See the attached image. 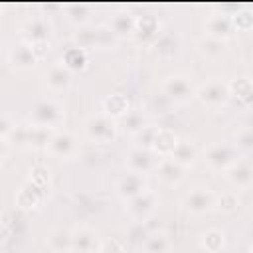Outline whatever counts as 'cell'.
<instances>
[{"instance_id":"6da1fadb","label":"cell","mask_w":253,"mask_h":253,"mask_svg":"<svg viewBox=\"0 0 253 253\" xmlns=\"http://www.w3.org/2000/svg\"><path fill=\"white\" fill-rule=\"evenodd\" d=\"M65 121V111L63 105L55 99H42L32 107L30 113V125L45 128V130H59V126Z\"/></svg>"},{"instance_id":"7a4b0ae2","label":"cell","mask_w":253,"mask_h":253,"mask_svg":"<svg viewBox=\"0 0 253 253\" xmlns=\"http://www.w3.org/2000/svg\"><path fill=\"white\" fill-rule=\"evenodd\" d=\"M83 132H85L87 140H91L95 144H111L119 136V123L103 113H97V115H91L85 119Z\"/></svg>"},{"instance_id":"3957f363","label":"cell","mask_w":253,"mask_h":253,"mask_svg":"<svg viewBox=\"0 0 253 253\" xmlns=\"http://www.w3.org/2000/svg\"><path fill=\"white\" fill-rule=\"evenodd\" d=\"M229 83L219 77H211L196 89V99L208 109H221L229 101Z\"/></svg>"},{"instance_id":"277c9868","label":"cell","mask_w":253,"mask_h":253,"mask_svg":"<svg viewBox=\"0 0 253 253\" xmlns=\"http://www.w3.org/2000/svg\"><path fill=\"white\" fill-rule=\"evenodd\" d=\"M196 89L198 87L192 83V77L186 73H172L162 81V93L174 103H184L196 97Z\"/></svg>"},{"instance_id":"5b68a950","label":"cell","mask_w":253,"mask_h":253,"mask_svg":"<svg viewBox=\"0 0 253 253\" xmlns=\"http://www.w3.org/2000/svg\"><path fill=\"white\" fill-rule=\"evenodd\" d=\"M156 208H158V194H156L154 190H150V188H148L146 192L138 194L136 198L125 202V211H126L136 223H142V221H146L148 217H152L154 211H156Z\"/></svg>"},{"instance_id":"8992f818","label":"cell","mask_w":253,"mask_h":253,"mask_svg":"<svg viewBox=\"0 0 253 253\" xmlns=\"http://www.w3.org/2000/svg\"><path fill=\"white\" fill-rule=\"evenodd\" d=\"M215 198L217 196L208 186H196L182 198V206L188 213L202 215V213H208L215 208Z\"/></svg>"},{"instance_id":"52a82bcc","label":"cell","mask_w":253,"mask_h":253,"mask_svg":"<svg viewBox=\"0 0 253 253\" xmlns=\"http://www.w3.org/2000/svg\"><path fill=\"white\" fill-rule=\"evenodd\" d=\"M45 152L51 154L53 158H61V160L71 158L77 152V138H75V134L71 130H63V128L51 132V136H49V140L45 144Z\"/></svg>"},{"instance_id":"ba28073f","label":"cell","mask_w":253,"mask_h":253,"mask_svg":"<svg viewBox=\"0 0 253 253\" xmlns=\"http://www.w3.org/2000/svg\"><path fill=\"white\" fill-rule=\"evenodd\" d=\"M158 160H160V158H158L152 150H144V148L132 146V148L126 152V156H125V166H126L128 172H136V174L146 176V174H150V172L156 170Z\"/></svg>"},{"instance_id":"9c48e42d","label":"cell","mask_w":253,"mask_h":253,"mask_svg":"<svg viewBox=\"0 0 253 253\" xmlns=\"http://www.w3.org/2000/svg\"><path fill=\"white\" fill-rule=\"evenodd\" d=\"M146 190H148L146 176L136 174V172H128V170H126V174H123V176L117 180V184H115V192H117V196H119L123 202H128V200L136 198L138 194H142V192H146Z\"/></svg>"},{"instance_id":"30bf717a","label":"cell","mask_w":253,"mask_h":253,"mask_svg":"<svg viewBox=\"0 0 253 253\" xmlns=\"http://www.w3.org/2000/svg\"><path fill=\"white\" fill-rule=\"evenodd\" d=\"M99 233L87 225H77L71 229V253H97Z\"/></svg>"},{"instance_id":"8fae6325","label":"cell","mask_w":253,"mask_h":253,"mask_svg":"<svg viewBox=\"0 0 253 253\" xmlns=\"http://www.w3.org/2000/svg\"><path fill=\"white\" fill-rule=\"evenodd\" d=\"M204 30H206V36L215 38V40H221V42L231 40L233 34H235V28H233V22H231L229 14H223V12L210 14L206 18Z\"/></svg>"},{"instance_id":"7c38bea8","label":"cell","mask_w":253,"mask_h":253,"mask_svg":"<svg viewBox=\"0 0 253 253\" xmlns=\"http://www.w3.org/2000/svg\"><path fill=\"white\" fill-rule=\"evenodd\" d=\"M223 178L235 188H249L253 184V160L237 158L231 166L223 170Z\"/></svg>"},{"instance_id":"4fadbf2b","label":"cell","mask_w":253,"mask_h":253,"mask_svg":"<svg viewBox=\"0 0 253 253\" xmlns=\"http://www.w3.org/2000/svg\"><path fill=\"white\" fill-rule=\"evenodd\" d=\"M204 160L213 168V170H219L223 172L227 166H231L237 158H235V148L225 144V142H215L211 146L206 148L204 152Z\"/></svg>"},{"instance_id":"5bb4252c","label":"cell","mask_w":253,"mask_h":253,"mask_svg":"<svg viewBox=\"0 0 253 253\" xmlns=\"http://www.w3.org/2000/svg\"><path fill=\"white\" fill-rule=\"evenodd\" d=\"M49 34H51V24L45 16H32L20 26V36L28 43L38 40H49Z\"/></svg>"},{"instance_id":"9a60e30c","label":"cell","mask_w":253,"mask_h":253,"mask_svg":"<svg viewBox=\"0 0 253 253\" xmlns=\"http://www.w3.org/2000/svg\"><path fill=\"white\" fill-rule=\"evenodd\" d=\"M186 166H182V164H178L174 158H160L158 160V166H156V170H154V174H156V178L162 182V184H166V186H178L184 178H186Z\"/></svg>"},{"instance_id":"2e32d148","label":"cell","mask_w":253,"mask_h":253,"mask_svg":"<svg viewBox=\"0 0 253 253\" xmlns=\"http://www.w3.org/2000/svg\"><path fill=\"white\" fill-rule=\"evenodd\" d=\"M8 63H10L14 69L28 71V69H34V67H36L38 57L34 55L32 45H30L28 42H18V43L8 51Z\"/></svg>"},{"instance_id":"e0dca14e","label":"cell","mask_w":253,"mask_h":253,"mask_svg":"<svg viewBox=\"0 0 253 253\" xmlns=\"http://www.w3.org/2000/svg\"><path fill=\"white\" fill-rule=\"evenodd\" d=\"M130 111H132L130 109V101L123 93H111V95L103 97V101H101V113L111 117V119H115L117 123L123 117H126Z\"/></svg>"},{"instance_id":"ac0fdd59","label":"cell","mask_w":253,"mask_h":253,"mask_svg":"<svg viewBox=\"0 0 253 253\" xmlns=\"http://www.w3.org/2000/svg\"><path fill=\"white\" fill-rule=\"evenodd\" d=\"M71 81H73V73H71L61 61L53 63V65L45 71V83H47L49 91H53V93H63V91H67V89L71 87Z\"/></svg>"},{"instance_id":"d6986e66","label":"cell","mask_w":253,"mask_h":253,"mask_svg":"<svg viewBox=\"0 0 253 253\" xmlns=\"http://www.w3.org/2000/svg\"><path fill=\"white\" fill-rule=\"evenodd\" d=\"M117 38H128L134 36V28H136V16L130 14L128 10H119L111 16L109 24H107Z\"/></svg>"},{"instance_id":"ffe728a7","label":"cell","mask_w":253,"mask_h":253,"mask_svg":"<svg viewBox=\"0 0 253 253\" xmlns=\"http://www.w3.org/2000/svg\"><path fill=\"white\" fill-rule=\"evenodd\" d=\"M178 140H180V136L172 128H158V132L154 136V142H152V152L158 158H168L174 152Z\"/></svg>"},{"instance_id":"44dd1931","label":"cell","mask_w":253,"mask_h":253,"mask_svg":"<svg viewBox=\"0 0 253 253\" xmlns=\"http://www.w3.org/2000/svg\"><path fill=\"white\" fill-rule=\"evenodd\" d=\"M71 73H79V71H85L87 65H89V51L87 49H81L77 45H71L63 51L61 59H59Z\"/></svg>"},{"instance_id":"7402d4cb","label":"cell","mask_w":253,"mask_h":253,"mask_svg":"<svg viewBox=\"0 0 253 253\" xmlns=\"http://www.w3.org/2000/svg\"><path fill=\"white\" fill-rule=\"evenodd\" d=\"M160 32V20L156 14L152 12H144L140 16H136V28H134V38L138 40H150L154 36H158Z\"/></svg>"},{"instance_id":"603a6c76","label":"cell","mask_w":253,"mask_h":253,"mask_svg":"<svg viewBox=\"0 0 253 253\" xmlns=\"http://www.w3.org/2000/svg\"><path fill=\"white\" fill-rule=\"evenodd\" d=\"M42 198H43V192H42V190H38V188L26 184V186H22V188L16 192L14 204H16V208H20L22 211H32V210H36V208L40 206Z\"/></svg>"},{"instance_id":"cb8c5ba5","label":"cell","mask_w":253,"mask_h":253,"mask_svg":"<svg viewBox=\"0 0 253 253\" xmlns=\"http://www.w3.org/2000/svg\"><path fill=\"white\" fill-rule=\"evenodd\" d=\"M140 253H172V239L164 231L148 233L140 245Z\"/></svg>"},{"instance_id":"d4e9b609","label":"cell","mask_w":253,"mask_h":253,"mask_svg":"<svg viewBox=\"0 0 253 253\" xmlns=\"http://www.w3.org/2000/svg\"><path fill=\"white\" fill-rule=\"evenodd\" d=\"M229 83V93L237 101H241L247 107H253V79L247 77H235Z\"/></svg>"},{"instance_id":"484cf974","label":"cell","mask_w":253,"mask_h":253,"mask_svg":"<svg viewBox=\"0 0 253 253\" xmlns=\"http://www.w3.org/2000/svg\"><path fill=\"white\" fill-rule=\"evenodd\" d=\"M170 158H174L178 164L190 168V166H194V162L198 160V148H196V144H194L192 140L180 138L178 144H176V148H174V152L170 154Z\"/></svg>"},{"instance_id":"4316f807","label":"cell","mask_w":253,"mask_h":253,"mask_svg":"<svg viewBox=\"0 0 253 253\" xmlns=\"http://www.w3.org/2000/svg\"><path fill=\"white\" fill-rule=\"evenodd\" d=\"M196 47H198V51L204 57H208V59H219L227 51V42H221V40H215V38H210V36H202L196 42Z\"/></svg>"},{"instance_id":"83f0119b","label":"cell","mask_w":253,"mask_h":253,"mask_svg":"<svg viewBox=\"0 0 253 253\" xmlns=\"http://www.w3.org/2000/svg\"><path fill=\"white\" fill-rule=\"evenodd\" d=\"M200 247L206 253H221L225 247V233L217 227H210L200 235Z\"/></svg>"},{"instance_id":"f1b7e54d","label":"cell","mask_w":253,"mask_h":253,"mask_svg":"<svg viewBox=\"0 0 253 253\" xmlns=\"http://www.w3.org/2000/svg\"><path fill=\"white\" fill-rule=\"evenodd\" d=\"M73 40V45L81 47V49H93V47H99V28H91V26H83V28H77L71 36Z\"/></svg>"},{"instance_id":"f546056e","label":"cell","mask_w":253,"mask_h":253,"mask_svg":"<svg viewBox=\"0 0 253 253\" xmlns=\"http://www.w3.org/2000/svg\"><path fill=\"white\" fill-rule=\"evenodd\" d=\"M47 247L53 253H71V229H51L47 233Z\"/></svg>"},{"instance_id":"4dcf8cb0","label":"cell","mask_w":253,"mask_h":253,"mask_svg":"<svg viewBox=\"0 0 253 253\" xmlns=\"http://www.w3.org/2000/svg\"><path fill=\"white\" fill-rule=\"evenodd\" d=\"M152 47H154V51H156L158 57H170L178 49V38L174 34H170V32H162V34L156 36Z\"/></svg>"},{"instance_id":"1f68e13d","label":"cell","mask_w":253,"mask_h":253,"mask_svg":"<svg viewBox=\"0 0 253 253\" xmlns=\"http://www.w3.org/2000/svg\"><path fill=\"white\" fill-rule=\"evenodd\" d=\"M49 180H51V170L45 164H34V166H30V170H28V184L30 186L45 192Z\"/></svg>"},{"instance_id":"d6a6232c","label":"cell","mask_w":253,"mask_h":253,"mask_svg":"<svg viewBox=\"0 0 253 253\" xmlns=\"http://www.w3.org/2000/svg\"><path fill=\"white\" fill-rule=\"evenodd\" d=\"M67 12V20L71 24H75L77 28H83V26H89V20H91V8L87 4H69L65 8Z\"/></svg>"},{"instance_id":"836d02e7","label":"cell","mask_w":253,"mask_h":253,"mask_svg":"<svg viewBox=\"0 0 253 253\" xmlns=\"http://www.w3.org/2000/svg\"><path fill=\"white\" fill-rule=\"evenodd\" d=\"M119 126H123L130 136H134V134L140 132L144 126H148V123H146V117H144L140 111H130L126 117L121 119Z\"/></svg>"},{"instance_id":"e575fe53","label":"cell","mask_w":253,"mask_h":253,"mask_svg":"<svg viewBox=\"0 0 253 253\" xmlns=\"http://www.w3.org/2000/svg\"><path fill=\"white\" fill-rule=\"evenodd\" d=\"M231 22H233V28L235 32H247V30H253V10L249 8H237L235 12L229 14Z\"/></svg>"},{"instance_id":"d590c367","label":"cell","mask_w":253,"mask_h":253,"mask_svg":"<svg viewBox=\"0 0 253 253\" xmlns=\"http://www.w3.org/2000/svg\"><path fill=\"white\" fill-rule=\"evenodd\" d=\"M158 128H160V126H156V125L144 126L140 132H136V134L132 136V146L144 148V150H152V142H154V136H156Z\"/></svg>"},{"instance_id":"8d00e7d4","label":"cell","mask_w":253,"mask_h":253,"mask_svg":"<svg viewBox=\"0 0 253 253\" xmlns=\"http://www.w3.org/2000/svg\"><path fill=\"white\" fill-rule=\"evenodd\" d=\"M241 206V202H239V196L235 194V192H221L217 198H215V210H219V211H223V213H233V211H237V208Z\"/></svg>"},{"instance_id":"74e56055","label":"cell","mask_w":253,"mask_h":253,"mask_svg":"<svg viewBox=\"0 0 253 253\" xmlns=\"http://www.w3.org/2000/svg\"><path fill=\"white\" fill-rule=\"evenodd\" d=\"M235 148L253 152V128L251 126H245L235 134Z\"/></svg>"},{"instance_id":"f35d334b","label":"cell","mask_w":253,"mask_h":253,"mask_svg":"<svg viewBox=\"0 0 253 253\" xmlns=\"http://www.w3.org/2000/svg\"><path fill=\"white\" fill-rule=\"evenodd\" d=\"M97 253H126L125 243L117 237H105L99 243V251Z\"/></svg>"},{"instance_id":"ab89813d","label":"cell","mask_w":253,"mask_h":253,"mask_svg":"<svg viewBox=\"0 0 253 253\" xmlns=\"http://www.w3.org/2000/svg\"><path fill=\"white\" fill-rule=\"evenodd\" d=\"M119 38L109 26H99V47H113Z\"/></svg>"},{"instance_id":"60d3db41","label":"cell","mask_w":253,"mask_h":253,"mask_svg":"<svg viewBox=\"0 0 253 253\" xmlns=\"http://www.w3.org/2000/svg\"><path fill=\"white\" fill-rule=\"evenodd\" d=\"M30 45H32V51H34V55L38 57V61L43 59V57H47V53L51 51L49 40H38V42H32Z\"/></svg>"},{"instance_id":"b9f144b4","label":"cell","mask_w":253,"mask_h":253,"mask_svg":"<svg viewBox=\"0 0 253 253\" xmlns=\"http://www.w3.org/2000/svg\"><path fill=\"white\" fill-rule=\"evenodd\" d=\"M14 128H16V123H12L8 115H2V119H0V138L10 140Z\"/></svg>"},{"instance_id":"7bdbcfd3","label":"cell","mask_w":253,"mask_h":253,"mask_svg":"<svg viewBox=\"0 0 253 253\" xmlns=\"http://www.w3.org/2000/svg\"><path fill=\"white\" fill-rule=\"evenodd\" d=\"M0 160H2V164L8 160V152H10V140H4V138H0Z\"/></svg>"},{"instance_id":"ee69618b","label":"cell","mask_w":253,"mask_h":253,"mask_svg":"<svg viewBox=\"0 0 253 253\" xmlns=\"http://www.w3.org/2000/svg\"><path fill=\"white\" fill-rule=\"evenodd\" d=\"M249 253H253V241L249 243Z\"/></svg>"}]
</instances>
